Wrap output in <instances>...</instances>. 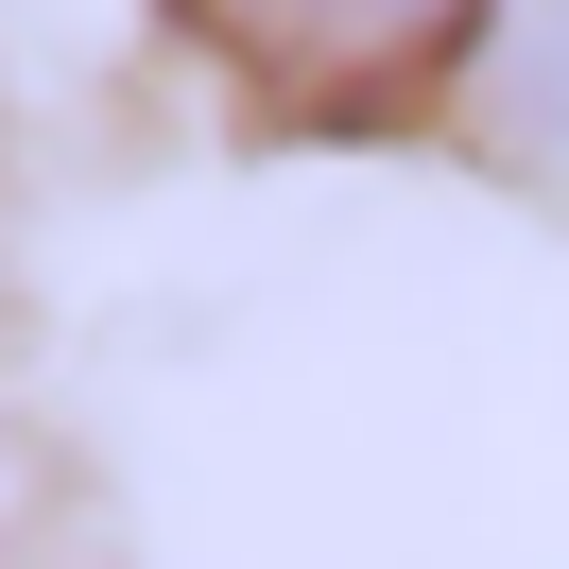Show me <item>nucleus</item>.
I'll return each mask as SVG.
<instances>
[{
    "label": "nucleus",
    "instance_id": "obj_1",
    "mask_svg": "<svg viewBox=\"0 0 569 569\" xmlns=\"http://www.w3.org/2000/svg\"><path fill=\"white\" fill-rule=\"evenodd\" d=\"M500 0H190V36L293 121H362V104H415L449 52H483Z\"/></svg>",
    "mask_w": 569,
    "mask_h": 569
},
{
    "label": "nucleus",
    "instance_id": "obj_2",
    "mask_svg": "<svg viewBox=\"0 0 569 569\" xmlns=\"http://www.w3.org/2000/svg\"><path fill=\"white\" fill-rule=\"evenodd\" d=\"M483 104H500V139H569V0L483 18Z\"/></svg>",
    "mask_w": 569,
    "mask_h": 569
}]
</instances>
